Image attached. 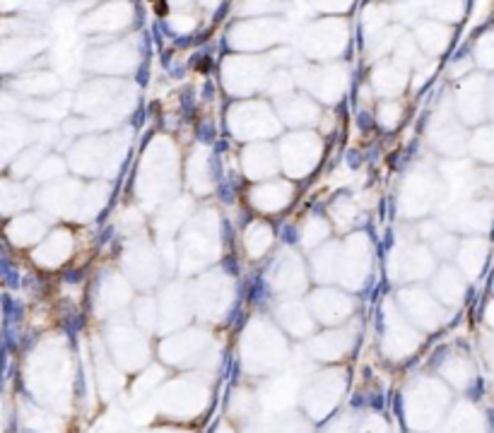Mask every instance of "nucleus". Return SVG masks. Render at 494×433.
Segmentation results:
<instances>
[{"label": "nucleus", "mask_w": 494, "mask_h": 433, "mask_svg": "<svg viewBox=\"0 0 494 433\" xmlns=\"http://www.w3.org/2000/svg\"><path fill=\"white\" fill-rule=\"evenodd\" d=\"M97 299H99L101 306H109V308H118V306H123L130 299L128 282H125L123 277L116 275V272H109L104 277V282H101L99 296H97Z\"/></svg>", "instance_id": "obj_28"}, {"label": "nucleus", "mask_w": 494, "mask_h": 433, "mask_svg": "<svg viewBox=\"0 0 494 433\" xmlns=\"http://www.w3.org/2000/svg\"><path fill=\"white\" fill-rule=\"evenodd\" d=\"M232 301L234 284L225 272H208L193 282L191 303L200 310V315H225Z\"/></svg>", "instance_id": "obj_6"}, {"label": "nucleus", "mask_w": 494, "mask_h": 433, "mask_svg": "<svg viewBox=\"0 0 494 433\" xmlns=\"http://www.w3.org/2000/svg\"><path fill=\"white\" fill-rule=\"evenodd\" d=\"M159 253L147 239H135L133 244L123 251V270L128 280L140 289H147L157 282L159 277Z\"/></svg>", "instance_id": "obj_9"}, {"label": "nucleus", "mask_w": 494, "mask_h": 433, "mask_svg": "<svg viewBox=\"0 0 494 433\" xmlns=\"http://www.w3.org/2000/svg\"><path fill=\"white\" fill-rule=\"evenodd\" d=\"M295 198V186L290 181H263L249 193L251 205L256 207L263 215H275V212H283L287 205Z\"/></svg>", "instance_id": "obj_15"}, {"label": "nucleus", "mask_w": 494, "mask_h": 433, "mask_svg": "<svg viewBox=\"0 0 494 433\" xmlns=\"http://www.w3.org/2000/svg\"><path fill=\"white\" fill-rule=\"evenodd\" d=\"M273 229H270V224H266L263 219H254V222L246 227L244 231V246H246V253H249V258H263L266 253L270 251V246H273Z\"/></svg>", "instance_id": "obj_24"}, {"label": "nucleus", "mask_w": 494, "mask_h": 433, "mask_svg": "<svg viewBox=\"0 0 494 433\" xmlns=\"http://www.w3.org/2000/svg\"><path fill=\"white\" fill-rule=\"evenodd\" d=\"M371 265V246L369 239L362 234L347 236L342 244V263H340V282L347 289H362L369 275Z\"/></svg>", "instance_id": "obj_10"}, {"label": "nucleus", "mask_w": 494, "mask_h": 433, "mask_svg": "<svg viewBox=\"0 0 494 433\" xmlns=\"http://www.w3.org/2000/svg\"><path fill=\"white\" fill-rule=\"evenodd\" d=\"M342 244H323L311 256V272L319 282L340 280Z\"/></svg>", "instance_id": "obj_21"}, {"label": "nucleus", "mask_w": 494, "mask_h": 433, "mask_svg": "<svg viewBox=\"0 0 494 433\" xmlns=\"http://www.w3.org/2000/svg\"><path fill=\"white\" fill-rule=\"evenodd\" d=\"M270 287L283 296H297L307 289V268L295 251H285L275 258L270 268Z\"/></svg>", "instance_id": "obj_12"}, {"label": "nucleus", "mask_w": 494, "mask_h": 433, "mask_svg": "<svg viewBox=\"0 0 494 433\" xmlns=\"http://www.w3.org/2000/svg\"><path fill=\"white\" fill-rule=\"evenodd\" d=\"M331 234L328 219L323 217H309L302 227V244L304 248H316L319 244H323Z\"/></svg>", "instance_id": "obj_31"}, {"label": "nucleus", "mask_w": 494, "mask_h": 433, "mask_svg": "<svg viewBox=\"0 0 494 433\" xmlns=\"http://www.w3.org/2000/svg\"><path fill=\"white\" fill-rule=\"evenodd\" d=\"M109 186L104 181H56L39 193V205L49 215L63 219H92L106 205Z\"/></svg>", "instance_id": "obj_1"}, {"label": "nucleus", "mask_w": 494, "mask_h": 433, "mask_svg": "<svg viewBox=\"0 0 494 433\" xmlns=\"http://www.w3.org/2000/svg\"><path fill=\"white\" fill-rule=\"evenodd\" d=\"M278 315H280V320L285 322V327L292 334H309V332H311V327H314L311 315H309V308L300 301L283 303L278 308Z\"/></svg>", "instance_id": "obj_27"}, {"label": "nucleus", "mask_w": 494, "mask_h": 433, "mask_svg": "<svg viewBox=\"0 0 494 433\" xmlns=\"http://www.w3.org/2000/svg\"><path fill=\"white\" fill-rule=\"evenodd\" d=\"M3 215H13V212H20L30 205V193H27L25 186L20 183H13V181H3Z\"/></svg>", "instance_id": "obj_30"}, {"label": "nucleus", "mask_w": 494, "mask_h": 433, "mask_svg": "<svg viewBox=\"0 0 494 433\" xmlns=\"http://www.w3.org/2000/svg\"><path fill=\"white\" fill-rule=\"evenodd\" d=\"M278 130L275 125L273 115H258V113H251L241 120H234V132L241 137V140H263V137L273 135Z\"/></svg>", "instance_id": "obj_26"}, {"label": "nucleus", "mask_w": 494, "mask_h": 433, "mask_svg": "<svg viewBox=\"0 0 494 433\" xmlns=\"http://www.w3.org/2000/svg\"><path fill=\"white\" fill-rule=\"evenodd\" d=\"M419 236H422L424 241H434L439 239V236H444V227H441V222H436V219H424L422 224H419Z\"/></svg>", "instance_id": "obj_38"}, {"label": "nucleus", "mask_w": 494, "mask_h": 433, "mask_svg": "<svg viewBox=\"0 0 494 433\" xmlns=\"http://www.w3.org/2000/svg\"><path fill=\"white\" fill-rule=\"evenodd\" d=\"M485 320L494 327V301L487 303V308H485Z\"/></svg>", "instance_id": "obj_40"}, {"label": "nucleus", "mask_w": 494, "mask_h": 433, "mask_svg": "<svg viewBox=\"0 0 494 433\" xmlns=\"http://www.w3.org/2000/svg\"><path fill=\"white\" fill-rule=\"evenodd\" d=\"M352 296H347L345 291H338V289H319L316 294H311V310L323 322L345 320L352 313Z\"/></svg>", "instance_id": "obj_16"}, {"label": "nucleus", "mask_w": 494, "mask_h": 433, "mask_svg": "<svg viewBox=\"0 0 494 433\" xmlns=\"http://www.w3.org/2000/svg\"><path fill=\"white\" fill-rule=\"evenodd\" d=\"M446 224L463 234H485L494 222V200L492 198H473L463 200L456 205H449L444 212Z\"/></svg>", "instance_id": "obj_7"}, {"label": "nucleus", "mask_w": 494, "mask_h": 433, "mask_svg": "<svg viewBox=\"0 0 494 433\" xmlns=\"http://www.w3.org/2000/svg\"><path fill=\"white\" fill-rule=\"evenodd\" d=\"M241 166H244V173L251 181H266V178L275 176L280 161L275 157L273 147H268V144H251L244 152Z\"/></svg>", "instance_id": "obj_17"}, {"label": "nucleus", "mask_w": 494, "mask_h": 433, "mask_svg": "<svg viewBox=\"0 0 494 433\" xmlns=\"http://www.w3.org/2000/svg\"><path fill=\"white\" fill-rule=\"evenodd\" d=\"M350 339H352V334L347 337V330H333V332H326V334H321V337H316L311 342V349L321 359H335L345 349H350V344H352Z\"/></svg>", "instance_id": "obj_29"}, {"label": "nucleus", "mask_w": 494, "mask_h": 433, "mask_svg": "<svg viewBox=\"0 0 494 433\" xmlns=\"http://www.w3.org/2000/svg\"><path fill=\"white\" fill-rule=\"evenodd\" d=\"M441 198H444V181L436 178L429 169H415L403 183L400 210L410 219H417L427 215Z\"/></svg>", "instance_id": "obj_5"}, {"label": "nucleus", "mask_w": 494, "mask_h": 433, "mask_svg": "<svg viewBox=\"0 0 494 433\" xmlns=\"http://www.w3.org/2000/svg\"><path fill=\"white\" fill-rule=\"evenodd\" d=\"M162 313H164V322L166 325H179V322L186 320L188 315V299L183 294L181 284H169L162 294Z\"/></svg>", "instance_id": "obj_25"}, {"label": "nucleus", "mask_w": 494, "mask_h": 433, "mask_svg": "<svg viewBox=\"0 0 494 433\" xmlns=\"http://www.w3.org/2000/svg\"><path fill=\"white\" fill-rule=\"evenodd\" d=\"M63 173H66V164H63L58 157H46L42 161V166L37 169V173H34V178H37V181H42V183H46V181H61Z\"/></svg>", "instance_id": "obj_35"}, {"label": "nucleus", "mask_w": 494, "mask_h": 433, "mask_svg": "<svg viewBox=\"0 0 494 433\" xmlns=\"http://www.w3.org/2000/svg\"><path fill=\"white\" fill-rule=\"evenodd\" d=\"M470 149H473L475 159H478L480 164L492 166L494 164V130H480L478 135L473 137Z\"/></svg>", "instance_id": "obj_34"}, {"label": "nucleus", "mask_w": 494, "mask_h": 433, "mask_svg": "<svg viewBox=\"0 0 494 433\" xmlns=\"http://www.w3.org/2000/svg\"><path fill=\"white\" fill-rule=\"evenodd\" d=\"M487 253H490V244H487L485 236H470V239H463L461 246H458V270L468 277V280H475L482 268L487 263Z\"/></svg>", "instance_id": "obj_18"}, {"label": "nucleus", "mask_w": 494, "mask_h": 433, "mask_svg": "<svg viewBox=\"0 0 494 433\" xmlns=\"http://www.w3.org/2000/svg\"><path fill=\"white\" fill-rule=\"evenodd\" d=\"M142 224V217H140V212L135 210V207H130V210H125L123 215L118 217V227L121 229H125L128 234H135V229Z\"/></svg>", "instance_id": "obj_39"}, {"label": "nucleus", "mask_w": 494, "mask_h": 433, "mask_svg": "<svg viewBox=\"0 0 494 433\" xmlns=\"http://www.w3.org/2000/svg\"><path fill=\"white\" fill-rule=\"evenodd\" d=\"M8 236L15 246L42 244L46 239V222L39 215H20V217L10 219Z\"/></svg>", "instance_id": "obj_20"}, {"label": "nucleus", "mask_w": 494, "mask_h": 433, "mask_svg": "<svg viewBox=\"0 0 494 433\" xmlns=\"http://www.w3.org/2000/svg\"><path fill=\"white\" fill-rule=\"evenodd\" d=\"M135 310H137V320L142 322L145 327H152L154 325V318H157V308H154V301L152 299H140L135 303Z\"/></svg>", "instance_id": "obj_37"}, {"label": "nucleus", "mask_w": 494, "mask_h": 433, "mask_svg": "<svg viewBox=\"0 0 494 433\" xmlns=\"http://www.w3.org/2000/svg\"><path fill=\"white\" fill-rule=\"evenodd\" d=\"M42 161H44V149H37V147L27 149V152H22L13 164V176L15 178L34 176L39 166H42Z\"/></svg>", "instance_id": "obj_33"}, {"label": "nucleus", "mask_w": 494, "mask_h": 433, "mask_svg": "<svg viewBox=\"0 0 494 433\" xmlns=\"http://www.w3.org/2000/svg\"><path fill=\"white\" fill-rule=\"evenodd\" d=\"M321 159V142L319 137L309 135V132H300V135L285 137L283 142V169L287 171L290 178H304L307 173L316 169Z\"/></svg>", "instance_id": "obj_8"}, {"label": "nucleus", "mask_w": 494, "mask_h": 433, "mask_svg": "<svg viewBox=\"0 0 494 433\" xmlns=\"http://www.w3.org/2000/svg\"><path fill=\"white\" fill-rule=\"evenodd\" d=\"M123 152H116V142H104L101 137H92V140L80 142L70 152V166L80 176H113L118 171Z\"/></svg>", "instance_id": "obj_4"}, {"label": "nucleus", "mask_w": 494, "mask_h": 433, "mask_svg": "<svg viewBox=\"0 0 494 433\" xmlns=\"http://www.w3.org/2000/svg\"><path fill=\"white\" fill-rule=\"evenodd\" d=\"M357 215H359L357 205H354V200H350V198H340L331 205V219L335 222V227L340 231H347L350 227H352V224L357 222Z\"/></svg>", "instance_id": "obj_32"}, {"label": "nucleus", "mask_w": 494, "mask_h": 433, "mask_svg": "<svg viewBox=\"0 0 494 433\" xmlns=\"http://www.w3.org/2000/svg\"><path fill=\"white\" fill-rule=\"evenodd\" d=\"M458 246H461V241H456V236L444 234L432 244V251L439 258H451V256H456V253H458Z\"/></svg>", "instance_id": "obj_36"}, {"label": "nucleus", "mask_w": 494, "mask_h": 433, "mask_svg": "<svg viewBox=\"0 0 494 433\" xmlns=\"http://www.w3.org/2000/svg\"><path fill=\"white\" fill-rule=\"evenodd\" d=\"M179 178V159L169 142H152L137 171V198L145 207H157L159 202L171 200Z\"/></svg>", "instance_id": "obj_2"}, {"label": "nucleus", "mask_w": 494, "mask_h": 433, "mask_svg": "<svg viewBox=\"0 0 494 433\" xmlns=\"http://www.w3.org/2000/svg\"><path fill=\"white\" fill-rule=\"evenodd\" d=\"M73 251H75V236L68 229H56L51 234H46V239L34 248L32 258L39 268L54 270L61 268L66 260H70Z\"/></svg>", "instance_id": "obj_13"}, {"label": "nucleus", "mask_w": 494, "mask_h": 433, "mask_svg": "<svg viewBox=\"0 0 494 433\" xmlns=\"http://www.w3.org/2000/svg\"><path fill=\"white\" fill-rule=\"evenodd\" d=\"M222 251L220 219L217 212L205 210L188 219L179 241V270L181 275H195L217 260Z\"/></svg>", "instance_id": "obj_3"}, {"label": "nucleus", "mask_w": 494, "mask_h": 433, "mask_svg": "<svg viewBox=\"0 0 494 433\" xmlns=\"http://www.w3.org/2000/svg\"><path fill=\"white\" fill-rule=\"evenodd\" d=\"M490 356H492V361H494V337H492V344H490Z\"/></svg>", "instance_id": "obj_41"}, {"label": "nucleus", "mask_w": 494, "mask_h": 433, "mask_svg": "<svg viewBox=\"0 0 494 433\" xmlns=\"http://www.w3.org/2000/svg\"><path fill=\"white\" fill-rule=\"evenodd\" d=\"M434 294L444 303H451V306L461 303L465 296V280H463L461 270L451 268V265H444L434 277Z\"/></svg>", "instance_id": "obj_22"}, {"label": "nucleus", "mask_w": 494, "mask_h": 433, "mask_svg": "<svg viewBox=\"0 0 494 433\" xmlns=\"http://www.w3.org/2000/svg\"><path fill=\"white\" fill-rule=\"evenodd\" d=\"M188 186L195 195H208L212 190V171H210V152L200 144L188 159Z\"/></svg>", "instance_id": "obj_23"}, {"label": "nucleus", "mask_w": 494, "mask_h": 433, "mask_svg": "<svg viewBox=\"0 0 494 433\" xmlns=\"http://www.w3.org/2000/svg\"><path fill=\"white\" fill-rule=\"evenodd\" d=\"M434 272V258L427 246L405 244L390 256V277L393 280H422Z\"/></svg>", "instance_id": "obj_11"}, {"label": "nucleus", "mask_w": 494, "mask_h": 433, "mask_svg": "<svg viewBox=\"0 0 494 433\" xmlns=\"http://www.w3.org/2000/svg\"><path fill=\"white\" fill-rule=\"evenodd\" d=\"M191 207L193 205H191V200H188V198H179V200L169 202V205L159 212V217L154 219V229H157L159 239L169 241L171 236L181 229V224H188V219L193 217Z\"/></svg>", "instance_id": "obj_19"}, {"label": "nucleus", "mask_w": 494, "mask_h": 433, "mask_svg": "<svg viewBox=\"0 0 494 433\" xmlns=\"http://www.w3.org/2000/svg\"><path fill=\"white\" fill-rule=\"evenodd\" d=\"M400 306L412 320H417L419 325H427V327H436L441 320H444V310L441 306L436 303V299L432 296L429 291L419 287H410V289H403L398 296Z\"/></svg>", "instance_id": "obj_14"}]
</instances>
